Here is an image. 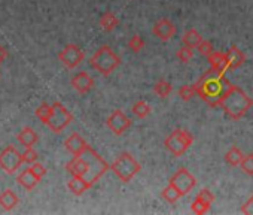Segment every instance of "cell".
<instances>
[{"instance_id":"obj_29","label":"cell","mask_w":253,"mask_h":215,"mask_svg":"<svg viewBox=\"0 0 253 215\" xmlns=\"http://www.w3.org/2000/svg\"><path fill=\"white\" fill-rule=\"evenodd\" d=\"M179 97L182 99V100H185V102H188V100H191L192 97H194V94H197V90H195V85H189V84H186V85H183V87H180L179 88Z\"/></svg>"},{"instance_id":"obj_4","label":"cell","mask_w":253,"mask_h":215,"mask_svg":"<svg viewBox=\"0 0 253 215\" xmlns=\"http://www.w3.org/2000/svg\"><path fill=\"white\" fill-rule=\"evenodd\" d=\"M89 64L92 66V69H95L98 73L107 76L109 73H112L119 64H121V58L118 57V54L107 45L100 47L89 58Z\"/></svg>"},{"instance_id":"obj_37","label":"cell","mask_w":253,"mask_h":215,"mask_svg":"<svg viewBox=\"0 0 253 215\" xmlns=\"http://www.w3.org/2000/svg\"><path fill=\"white\" fill-rule=\"evenodd\" d=\"M241 212L247 215H253V196H250V199L241 206Z\"/></svg>"},{"instance_id":"obj_19","label":"cell","mask_w":253,"mask_h":215,"mask_svg":"<svg viewBox=\"0 0 253 215\" xmlns=\"http://www.w3.org/2000/svg\"><path fill=\"white\" fill-rule=\"evenodd\" d=\"M18 203H20V197L17 196L15 191H12V190H5V191L0 193V206H2L5 211L14 209Z\"/></svg>"},{"instance_id":"obj_7","label":"cell","mask_w":253,"mask_h":215,"mask_svg":"<svg viewBox=\"0 0 253 215\" xmlns=\"http://www.w3.org/2000/svg\"><path fill=\"white\" fill-rule=\"evenodd\" d=\"M73 121L72 112L61 102H54L52 103V114L46 123V126L54 132V133H61L70 123Z\"/></svg>"},{"instance_id":"obj_3","label":"cell","mask_w":253,"mask_h":215,"mask_svg":"<svg viewBox=\"0 0 253 215\" xmlns=\"http://www.w3.org/2000/svg\"><path fill=\"white\" fill-rule=\"evenodd\" d=\"M219 106L231 120L237 121L247 114V111L253 106V100L240 87L231 84V87L220 99Z\"/></svg>"},{"instance_id":"obj_24","label":"cell","mask_w":253,"mask_h":215,"mask_svg":"<svg viewBox=\"0 0 253 215\" xmlns=\"http://www.w3.org/2000/svg\"><path fill=\"white\" fill-rule=\"evenodd\" d=\"M243 157H244V154H243L241 150H240L238 147H235V145L231 147V148L228 150V153L225 154V160H226V163L231 164V166H240Z\"/></svg>"},{"instance_id":"obj_16","label":"cell","mask_w":253,"mask_h":215,"mask_svg":"<svg viewBox=\"0 0 253 215\" xmlns=\"http://www.w3.org/2000/svg\"><path fill=\"white\" fill-rule=\"evenodd\" d=\"M17 139H18V142H20L23 147H26V148H33V145H36V142L39 141V136H38V133L35 132V129L26 126V127H23V129L20 130V133L17 135Z\"/></svg>"},{"instance_id":"obj_22","label":"cell","mask_w":253,"mask_h":215,"mask_svg":"<svg viewBox=\"0 0 253 215\" xmlns=\"http://www.w3.org/2000/svg\"><path fill=\"white\" fill-rule=\"evenodd\" d=\"M182 41H183V44L186 45V47H189V48H197L198 45H200V42L203 41V38H201V35L198 33V30H195V29H189V30H186L185 32V35H183V38H182Z\"/></svg>"},{"instance_id":"obj_2","label":"cell","mask_w":253,"mask_h":215,"mask_svg":"<svg viewBox=\"0 0 253 215\" xmlns=\"http://www.w3.org/2000/svg\"><path fill=\"white\" fill-rule=\"evenodd\" d=\"M197 94L209 105V106H219L220 99L231 87V82L225 76V73L216 72L214 69H209L195 84Z\"/></svg>"},{"instance_id":"obj_25","label":"cell","mask_w":253,"mask_h":215,"mask_svg":"<svg viewBox=\"0 0 253 215\" xmlns=\"http://www.w3.org/2000/svg\"><path fill=\"white\" fill-rule=\"evenodd\" d=\"M171 91H173V87H171V84H170L169 81H166V79H160V81H157L155 85H154V93H155L157 96L163 97V99H166Z\"/></svg>"},{"instance_id":"obj_36","label":"cell","mask_w":253,"mask_h":215,"mask_svg":"<svg viewBox=\"0 0 253 215\" xmlns=\"http://www.w3.org/2000/svg\"><path fill=\"white\" fill-rule=\"evenodd\" d=\"M30 169H32V172L39 178V179H42L45 175H46V169H45V166L42 164V163H38V161H35V163H32V166H30Z\"/></svg>"},{"instance_id":"obj_13","label":"cell","mask_w":253,"mask_h":215,"mask_svg":"<svg viewBox=\"0 0 253 215\" xmlns=\"http://www.w3.org/2000/svg\"><path fill=\"white\" fill-rule=\"evenodd\" d=\"M70 84H72V87H73L79 94H86V93H89L91 88L94 87V79L91 78L89 73H86V72H79V73H76V75L72 76Z\"/></svg>"},{"instance_id":"obj_11","label":"cell","mask_w":253,"mask_h":215,"mask_svg":"<svg viewBox=\"0 0 253 215\" xmlns=\"http://www.w3.org/2000/svg\"><path fill=\"white\" fill-rule=\"evenodd\" d=\"M109 130L115 135H122L126 129H130L131 120L126 117L121 109H115L106 120Z\"/></svg>"},{"instance_id":"obj_20","label":"cell","mask_w":253,"mask_h":215,"mask_svg":"<svg viewBox=\"0 0 253 215\" xmlns=\"http://www.w3.org/2000/svg\"><path fill=\"white\" fill-rule=\"evenodd\" d=\"M67 187H69V190H70L75 196H81V194H84L88 188H91L92 185H91L86 179H84V178H81V176H72V179L67 182Z\"/></svg>"},{"instance_id":"obj_33","label":"cell","mask_w":253,"mask_h":215,"mask_svg":"<svg viewBox=\"0 0 253 215\" xmlns=\"http://www.w3.org/2000/svg\"><path fill=\"white\" fill-rule=\"evenodd\" d=\"M197 50H198V53H200L201 55H204V57H209V55L214 51L211 42H210V41H204V39L200 42V45L197 47Z\"/></svg>"},{"instance_id":"obj_23","label":"cell","mask_w":253,"mask_h":215,"mask_svg":"<svg viewBox=\"0 0 253 215\" xmlns=\"http://www.w3.org/2000/svg\"><path fill=\"white\" fill-rule=\"evenodd\" d=\"M131 111H133V114H134L136 117H139V118H146V117H149V114H151V111H152V108H151V105H149L148 102L139 100V102H136V103L133 105Z\"/></svg>"},{"instance_id":"obj_5","label":"cell","mask_w":253,"mask_h":215,"mask_svg":"<svg viewBox=\"0 0 253 215\" xmlns=\"http://www.w3.org/2000/svg\"><path fill=\"white\" fill-rule=\"evenodd\" d=\"M110 169L122 182H130L140 172L142 166L130 153H121L119 157L112 163Z\"/></svg>"},{"instance_id":"obj_14","label":"cell","mask_w":253,"mask_h":215,"mask_svg":"<svg viewBox=\"0 0 253 215\" xmlns=\"http://www.w3.org/2000/svg\"><path fill=\"white\" fill-rule=\"evenodd\" d=\"M64 147H66V150H67L72 156H79V154H82L89 145L86 144V141H85L79 133H72V135L64 141Z\"/></svg>"},{"instance_id":"obj_38","label":"cell","mask_w":253,"mask_h":215,"mask_svg":"<svg viewBox=\"0 0 253 215\" xmlns=\"http://www.w3.org/2000/svg\"><path fill=\"white\" fill-rule=\"evenodd\" d=\"M5 58H6V50L2 45H0V63H2Z\"/></svg>"},{"instance_id":"obj_10","label":"cell","mask_w":253,"mask_h":215,"mask_svg":"<svg viewBox=\"0 0 253 215\" xmlns=\"http://www.w3.org/2000/svg\"><path fill=\"white\" fill-rule=\"evenodd\" d=\"M170 184H173L182 196L191 193V190L195 187L197 184V179L195 176L186 169V167H180L171 178H170Z\"/></svg>"},{"instance_id":"obj_15","label":"cell","mask_w":253,"mask_h":215,"mask_svg":"<svg viewBox=\"0 0 253 215\" xmlns=\"http://www.w3.org/2000/svg\"><path fill=\"white\" fill-rule=\"evenodd\" d=\"M210 67L214 69L216 72L225 73L229 69V61H228V55L226 53H220V51H213L209 57H207Z\"/></svg>"},{"instance_id":"obj_31","label":"cell","mask_w":253,"mask_h":215,"mask_svg":"<svg viewBox=\"0 0 253 215\" xmlns=\"http://www.w3.org/2000/svg\"><path fill=\"white\" fill-rule=\"evenodd\" d=\"M191 209H192V212H195V214H198V215H201V214H206V212H209V209H210V205H207L206 202H203L201 199H195L194 202H192V205H191Z\"/></svg>"},{"instance_id":"obj_12","label":"cell","mask_w":253,"mask_h":215,"mask_svg":"<svg viewBox=\"0 0 253 215\" xmlns=\"http://www.w3.org/2000/svg\"><path fill=\"white\" fill-rule=\"evenodd\" d=\"M152 33H154V36H157L161 41H170L176 35V26L170 20L163 18V20L155 23Z\"/></svg>"},{"instance_id":"obj_9","label":"cell","mask_w":253,"mask_h":215,"mask_svg":"<svg viewBox=\"0 0 253 215\" xmlns=\"http://www.w3.org/2000/svg\"><path fill=\"white\" fill-rule=\"evenodd\" d=\"M85 58V53L78 47L76 44H69L66 45L60 53H58V60L67 67V69H75L78 67Z\"/></svg>"},{"instance_id":"obj_30","label":"cell","mask_w":253,"mask_h":215,"mask_svg":"<svg viewBox=\"0 0 253 215\" xmlns=\"http://www.w3.org/2000/svg\"><path fill=\"white\" fill-rule=\"evenodd\" d=\"M240 166H241V170H243L246 175L253 176V154L244 156L243 160H241V163H240Z\"/></svg>"},{"instance_id":"obj_34","label":"cell","mask_w":253,"mask_h":215,"mask_svg":"<svg viewBox=\"0 0 253 215\" xmlns=\"http://www.w3.org/2000/svg\"><path fill=\"white\" fill-rule=\"evenodd\" d=\"M38 157L39 156L33 148H26V151L23 153V160H24V163H29V164L38 161Z\"/></svg>"},{"instance_id":"obj_18","label":"cell","mask_w":253,"mask_h":215,"mask_svg":"<svg viewBox=\"0 0 253 215\" xmlns=\"http://www.w3.org/2000/svg\"><path fill=\"white\" fill-rule=\"evenodd\" d=\"M17 181H18V184L23 185L26 190H33V188L38 185V182H39L41 179L32 172L30 167H27V169H24V170L18 175Z\"/></svg>"},{"instance_id":"obj_6","label":"cell","mask_w":253,"mask_h":215,"mask_svg":"<svg viewBox=\"0 0 253 215\" xmlns=\"http://www.w3.org/2000/svg\"><path fill=\"white\" fill-rule=\"evenodd\" d=\"M192 142H194V136L188 130H185V129H176V130H173L166 138L164 145H166V148L173 156L180 157V156H183L189 150V147L192 145Z\"/></svg>"},{"instance_id":"obj_32","label":"cell","mask_w":253,"mask_h":215,"mask_svg":"<svg viewBox=\"0 0 253 215\" xmlns=\"http://www.w3.org/2000/svg\"><path fill=\"white\" fill-rule=\"evenodd\" d=\"M145 47V41L139 36V35H134L133 38H130L128 41V48L134 53H140Z\"/></svg>"},{"instance_id":"obj_28","label":"cell","mask_w":253,"mask_h":215,"mask_svg":"<svg viewBox=\"0 0 253 215\" xmlns=\"http://www.w3.org/2000/svg\"><path fill=\"white\" fill-rule=\"evenodd\" d=\"M176 57L179 58V61H182V63H189L191 60H192V57H194V53H192V48H189V47H180L179 50H177V53H176Z\"/></svg>"},{"instance_id":"obj_21","label":"cell","mask_w":253,"mask_h":215,"mask_svg":"<svg viewBox=\"0 0 253 215\" xmlns=\"http://www.w3.org/2000/svg\"><path fill=\"white\" fill-rule=\"evenodd\" d=\"M98 23H100V26H101V29L104 32H112V30H115L119 26V18L113 12H104L100 17Z\"/></svg>"},{"instance_id":"obj_27","label":"cell","mask_w":253,"mask_h":215,"mask_svg":"<svg viewBox=\"0 0 253 215\" xmlns=\"http://www.w3.org/2000/svg\"><path fill=\"white\" fill-rule=\"evenodd\" d=\"M163 197H164V200L166 202H169V203H174V202H177V199L182 196L180 194V191L173 185V184H169L164 190H163Z\"/></svg>"},{"instance_id":"obj_8","label":"cell","mask_w":253,"mask_h":215,"mask_svg":"<svg viewBox=\"0 0 253 215\" xmlns=\"http://www.w3.org/2000/svg\"><path fill=\"white\" fill-rule=\"evenodd\" d=\"M23 163V153H20L14 145H8L0 151V167L6 173H15Z\"/></svg>"},{"instance_id":"obj_26","label":"cell","mask_w":253,"mask_h":215,"mask_svg":"<svg viewBox=\"0 0 253 215\" xmlns=\"http://www.w3.org/2000/svg\"><path fill=\"white\" fill-rule=\"evenodd\" d=\"M35 114H36V117H38L43 124H46L48 120H49V117H51V114H52V105H49V103H46V102L41 103V105L38 106V109H36Z\"/></svg>"},{"instance_id":"obj_1","label":"cell","mask_w":253,"mask_h":215,"mask_svg":"<svg viewBox=\"0 0 253 215\" xmlns=\"http://www.w3.org/2000/svg\"><path fill=\"white\" fill-rule=\"evenodd\" d=\"M66 169L72 176H81L92 185L109 170V164L91 147H88L82 154L73 156L66 164Z\"/></svg>"},{"instance_id":"obj_17","label":"cell","mask_w":253,"mask_h":215,"mask_svg":"<svg viewBox=\"0 0 253 215\" xmlns=\"http://www.w3.org/2000/svg\"><path fill=\"white\" fill-rule=\"evenodd\" d=\"M226 55H228V61H229V69H238L246 61L244 53L237 45L229 47V50L226 51Z\"/></svg>"},{"instance_id":"obj_35","label":"cell","mask_w":253,"mask_h":215,"mask_svg":"<svg viewBox=\"0 0 253 215\" xmlns=\"http://www.w3.org/2000/svg\"><path fill=\"white\" fill-rule=\"evenodd\" d=\"M198 199H201L203 202H206L207 205H211L213 202H214V194L209 190V188H203V190H200V193H198V196H197Z\"/></svg>"}]
</instances>
